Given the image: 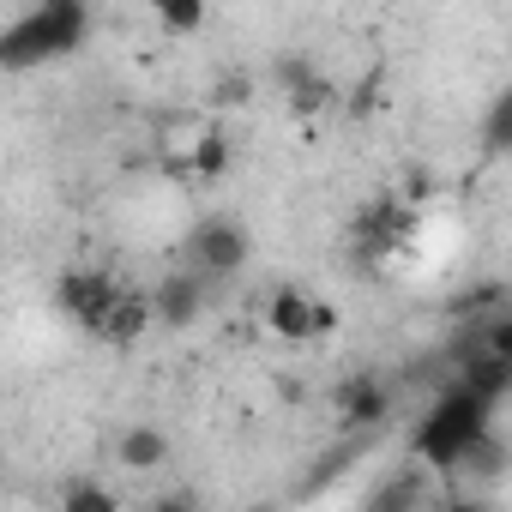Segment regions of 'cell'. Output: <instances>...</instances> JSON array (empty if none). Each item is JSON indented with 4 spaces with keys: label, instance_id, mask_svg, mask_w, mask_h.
Instances as JSON below:
<instances>
[{
    "label": "cell",
    "instance_id": "1",
    "mask_svg": "<svg viewBox=\"0 0 512 512\" xmlns=\"http://www.w3.org/2000/svg\"><path fill=\"white\" fill-rule=\"evenodd\" d=\"M91 31V0H37L25 19H13L0 31V73H37L61 55H73Z\"/></svg>",
    "mask_w": 512,
    "mask_h": 512
},
{
    "label": "cell",
    "instance_id": "2",
    "mask_svg": "<svg viewBox=\"0 0 512 512\" xmlns=\"http://www.w3.org/2000/svg\"><path fill=\"white\" fill-rule=\"evenodd\" d=\"M488 422H494V404H482L470 386H452L410 434V452L428 464V470H458V464H476L482 446H488Z\"/></svg>",
    "mask_w": 512,
    "mask_h": 512
},
{
    "label": "cell",
    "instance_id": "3",
    "mask_svg": "<svg viewBox=\"0 0 512 512\" xmlns=\"http://www.w3.org/2000/svg\"><path fill=\"white\" fill-rule=\"evenodd\" d=\"M326 326H332V308L314 302L308 290L278 284V290L266 296V332H272V338H284V344H308V338H320Z\"/></svg>",
    "mask_w": 512,
    "mask_h": 512
},
{
    "label": "cell",
    "instance_id": "4",
    "mask_svg": "<svg viewBox=\"0 0 512 512\" xmlns=\"http://www.w3.org/2000/svg\"><path fill=\"white\" fill-rule=\"evenodd\" d=\"M247 266V235L235 223H199L187 235V272L199 278H229Z\"/></svg>",
    "mask_w": 512,
    "mask_h": 512
},
{
    "label": "cell",
    "instance_id": "5",
    "mask_svg": "<svg viewBox=\"0 0 512 512\" xmlns=\"http://www.w3.org/2000/svg\"><path fill=\"white\" fill-rule=\"evenodd\" d=\"M121 290H127V284H115L109 272H67L61 290H55V302H61L67 320H79L85 332H97V320L109 314V302H115Z\"/></svg>",
    "mask_w": 512,
    "mask_h": 512
},
{
    "label": "cell",
    "instance_id": "6",
    "mask_svg": "<svg viewBox=\"0 0 512 512\" xmlns=\"http://www.w3.org/2000/svg\"><path fill=\"white\" fill-rule=\"evenodd\" d=\"M205 284H211V278H199V272H169L163 290L151 296V320H157V326H187V320L205 308Z\"/></svg>",
    "mask_w": 512,
    "mask_h": 512
},
{
    "label": "cell",
    "instance_id": "7",
    "mask_svg": "<svg viewBox=\"0 0 512 512\" xmlns=\"http://www.w3.org/2000/svg\"><path fill=\"white\" fill-rule=\"evenodd\" d=\"M151 326H157V320H151V296H145V290H121V296L109 302V314L97 320V338L127 350V344H139Z\"/></svg>",
    "mask_w": 512,
    "mask_h": 512
},
{
    "label": "cell",
    "instance_id": "8",
    "mask_svg": "<svg viewBox=\"0 0 512 512\" xmlns=\"http://www.w3.org/2000/svg\"><path fill=\"white\" fill-rule=\"evenodd\" d=\"M121 464L127 470H163L169 464V434L163 428H127L121 434Z\"/></svg>",
    "mask_w": 512,
    "mask_h": 512
},
{
    "label": "cell",
    "instance_id": "9",
    "mask_svg": "<svg viewBox=\"0 0 512 512\" xmlns=\"http://www.w3.org/2000/svg\"><path fill=\"white\" fill-rule=\"evenodd\" d=\"M151 13L169 37H193L205 25V0H151Z\"/></svg>",
    "mask_w": 512,
    "mask_h": 512
},
{
    "label": "cell",
    "instance_id": "10",
    "mask_svg": "<svg viewBox=\"0 0 512 512\" xmlns=\"http://www.w3.org/2000/svg\"><path fill=\"white\" fill-rule=\"evenodd\" d=\"M380 416H386V392H380V386H368V380H356V386L344 392V422H356V428H362V422H380Z\"/></svg>",
    "mask_w": 512,
    "mask_h": 512
}]
</instances>
